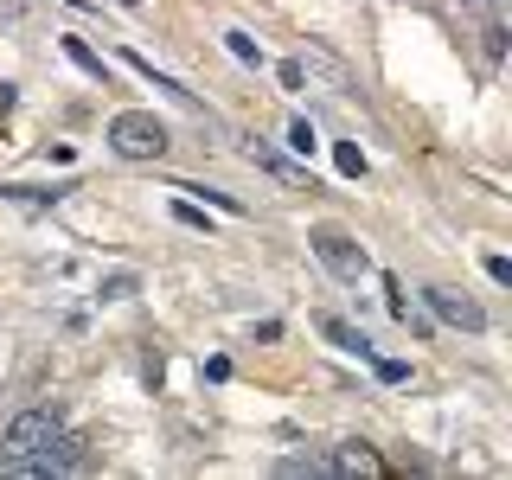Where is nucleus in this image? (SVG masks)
<instances>
[{
  "instance_id": "1",
  "label": "nucleus",
  "mask_w": 512,
  "mask_h": 480,
  "mask_svg": "<svg viewBox=\"0 0 512 480\" xmlns=\"http://www.w3.org/2000/svg\"><path fill=\"white\" fill-rule=\"evenodd\" d=\"M109 148L122 160H160L173 148V135H167L160 116H148V109H122V116H109Z\"/></svg>"
},
{
  "instance_id": "2",
  "label": "nucleus",
  "mask_w": 512,
  "mask_h": 480,
  "mask_svg": "<svg viewBox=\"0 0 512 480\" xmlns=\"http://www.w3.org/2000/svg\"><path fill=\"white\" fill-rule=\"evenodd\" d=\"M58 429H64L58 404H32V410H20L7 429H0V461H26V455H39V448L52 442Z\"/></svg>"
},
{
  "instance_id": "3",
  "label": "nucleus",
  "mask_w": 512,
  "mask_h": 480,
  "mask_svg": "<svg viewBox=\"0 0 512 480\" xmlns=\"http://www.w3.org/2000/svg\"><path fill=\"white\" fill-rule=\"evenodd\" d=\"M308 244H314V256H320V263H327L340 282H359L365 269H372V256L359 250V237H352V231H333V224H320Z\"/></svg>"
},
{
  "instance_id": "4",
  "label": "nucleus",
  "mask_w": 512,
  "mask_h": 480,
  "mask_svg": "<svg viewBox=\"0 0 512 480\" xmlns=\"http://www.w3.org/2000/svg\"><path fill=\"white\" fill-rule=\"evenodd\" d=\"M423 301H429V314L448 320V327H461V333H480L487 327V308L468 295H455V288H423Z\"/></svg>"
},
{
  "instance_id": "5",
  "label": "nucleus",
  "mask_w": 512,
  "mask_h": 480,
  "mask_svg": "<svg viewBox=\"0 0 512 480\" xmlns=\"http://www.w3.org/2000/svg\"><path fill=\"white\" fill-rule=\"evenodd\" d=\"M327 468H333V474H365V480H372V474H384V461H378V448H372V442H359V436H352V442L333 448V461H327Z\"/></svg>"
},
{
  "instance_id": "6",
  "label": "nucleus",
  "mask_w": 512,
  "mask_h": 480,
  "mask_svg": "<svg viewBox=\"0 0 512 480\" xmlns=\"http://www.w3.org/2000/svg\"><path fill=\"white\" fill-rule=\"evenodd\" d=\"M320 333H327V340H333V346H340V352H352V359H365V365H372V359H378V346H372V340H365V333H359V327H346V320H333V314H327V320H320Z\"/></svg>"
},
{
  "instance_id": "7",
  "label": "nucleus",
  "mask_w": 512,
  "mask_h": 480,
  "mask_svg": "<svg viewBox=\"0 0 512 480\" xmlns=\"http://www.w3.org/2000/svg\"><path fill=\"white\" fill-rule=\"evenodd\" d=\"M250 160H256V167H263V173H276V180H282V186H295V192H301V186H308V173H301V167H288V160H282V154H269V148H263V141H250ZM308 192H314V186H308Z\"/></svg>"
},
{
  "instance_id": "8",
  "label": "nucleus",
  "mask_w": 512,
  "mask_h": 480,
  "mask_svg": "<svg viewBox=\"0 0 512 480\" xmlns=\"http://www.w3.org/2000/svg\"><path fill=\"white\" fill-rule=\"evenodd\" d=\"M333 167H340L346 180H359V173H365V154H359V141H333Z\"/></svg>"
},
{
  "instance_id": "9",
  "label": "nucleus",
  "mask_w": 512,
  "mask_h": 480,
  "mask_svg": "<svg viewBox=\"0 0 512 480\" xmlns=\"http://www.w3.org/2000/svg\"><path fill=\"white\" fill-rule=\"evenodd\" d=\"M64 58H71V64H77V71H90V77H103V58H96V52H90V45H84V39H64Z\"/></svg>"
},
{
  "instance_id": "10",
  "label": "nucleus",
  "mask_w": 512,
  "mask_h": 480,
  "mask_svg": "<svg viewBox=\"0 0 512 480\" xmlns=\"http://www.w3.org/2000/svg\"><path fill=\"white\" fill-rule=\"evenodd\" d=\"M224 45H231V58H244V64H263V52H256V39H250V32H224Z\"/></svg>"
},
{
  "instance_id": "11",
  "label": "nucleus",
  "mask_w": 512,
  "mask_h": 480,
  "mask_svg": "<svg viewBox=\"0 0 512 480\" xmlns=\"http://www.w3.org/2000/svg\"><path fill=\"white\" fill-rule=\"evenodd\" d=\"M372 372H378L384 384H404V378H410V365H404V359H372Z\"/></svg>"
},
{
  "instance_id": "12",
  "label": "nucleus",
  "mask_w": 512,
  "mask_h": 480,
  "mask_svg": "<svg viewBox=\"0 0 512 480\" xmlns=\"http://www.w3.org/2000/svg\"><path fill=\"white\" fill-rule=\"evenodd\" d=\"M288 148H295V154H314V148H320L314 128H308V122H295V128H288Z\"/></svg>"
},
{
  "instance_id": "13",
  "label": "nucleus",
  "mask_w": 512,
  "mask_h": 480,
  "mask_svg": "<svg viewBox=\"0 0 512 480\" xmlns=\"http://www.w3.org/2000/svg\"><path fill=\"white\" fill-rule=\"evenodd\" d=\"M173 218H180V224H192V231H205V212H199L192 199H173Z\"/></svg>"
},
{
  "instance_id": "14",
  "label": "nucleus",
  "mask_w": 512,
  "mask_h": 480,
  "mask_svg": "<svg viewBox=\"0 0 512 480\" xmlns=\"http://www.w3.org/2000/svg\"><path fill=\"white\" fill-rule=\"evenodd\" d=\"M128 295H135V276H109L103 282V301H128Z\"/></svg>"
},
{
  "instance_id": "15",
  "label": "nucleus",
  "mask_w": 512,
  "mask_h": 480,
  "mask_svg": "<svg viewBox=\"0 0 512 480\" xmlns=\"http://www.w3.org/2000/svg\"><path fill=\"white\" fill-rule=\"evenodd\" d=\"M487 58H506V26H487Z\"/></svg>"
},
{
  "instance_id": "16",
  "label": "nucleus",
  "mask_w": 512,
  "mask_h": 480,
  "mask_svg": "<svg viewBox=\"0 0 512 480\" xmlns=\"http://www.w3.org/2000/svg\"><path fill=\"white\" fill-rule=\"evenodd\" d=\"M487 276L506 288V282H512V263H506V256H487Z\"/></svg>"
},
{
  "instance_id": "17",
  "label": "nucleus",
  "mask_w": 512,
  "mask_h": 480,
  "mask_svg": "<svg viewBox=\"0 0 512 480\" xmlns=\"http://www.w3.org/2000/svg\"><path fill=\"white\" fill-rule=\"evenodd\" d=\"M461 7H500V0H461Z\"/></svg>"
},
{
  "instance_id": "18",
  "label": "nucleus",
  "mask_w": 512,
  "mask_h": 480,
  "mask_svg": "<svg viewBox=\"0 0 512 480\" xmlns=\"http://www.w3.org/2000/svg\"><path fill=\"white\" fill-rule=\"evenodd\" d=\"M122 7H141V0H122Z\"/></svg>"
}]
</instances>
